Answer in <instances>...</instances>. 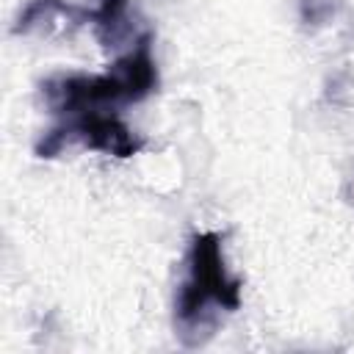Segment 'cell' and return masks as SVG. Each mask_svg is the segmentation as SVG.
I'll use <instances>...</instances> for the list:
<instances>
[{"mask_svg": "<svg viewBox=\"0 0 354 354\" xmlns=\"http://www.w3.org/2000/svg\"><path fill=\"white\" fill-rule=\"evenodd\" d=\"M69 141H75V138H72L69 124L53 127V130H47V133H44V138L36 144V155H39V158H55V155H58Z\"/></svg>", "mask_w": 354, "mask_h": 354, "instance_id": "obj_6", "label": "cell"}, {"mask_svg": "<svg viewBox=\"0 0 354 354\" xmlns=\"http://www.w3.org/2000/svg\"><path fill=\"white\" fill-rule=\"evenodd\" d=\"M72 138L80 141L88 149L116 155V158H130L144 147V138H138L119 116L111 111H86L77 116L66 119Z\"/></svg>", "mask_w": 354, "mask_h": 354, "instance_id": "obj_2", "label": "cell"}, {"mask_svg": "<svg viewBox=\"0 0 354 354\" xmlns=\"http://www.w3.org/2000/svg\"><path fill=\"white\" fill-rule=\"evenodd\" d=\"M207 304H218L224 310L241 307V279L227 274L221 235L218 232H199L191 238L188 249V279L183 282L174 304L177 335L185 346H199V332L210 337L213 318L207 315Z\"/></svg>", "mask_w": 354, "mask_h": 354, "instance_id": "obj_1", "label": "cell"}, {"mask_svg": "<svg viewBox=\"0 0 354 354\" xmlns=\"http://www.w3.org/2000/svg\"><path fill=\"white\" fill-rule=\"evenodd\" d=\"M83 22H91V11H83L64 0H30L19 11L11 30L17 36H28V33L61 36V33H72Z\"/></svg>", "mask_w": 354, "mask_h": 354, "instance_id": "obj_3", "label": "cell"}, {"mask_svg": "<svg viewBox=\"0 0 354 354\" xmlns=\"http://www.w3.org/2000/svg\"><path fill=\"white\" fill-rule=\"evenodd\" d=\"M94 33L105 50L136 47L149 30L138 33V19L130 14V0H102L97 11H91Z\"/></svg>", "mask_w": 354, "mask_h": 354, "instance_id": "obj_5", "label": "cell"}, {"mask_svg": "<svg viewBox=\"0 0 354 354\" xmlns=\"http://www.w3.org/2000/svg\"><path fill=\"white\" fill-rule=\"evenodd\" d=\"M149 41H152V33H147L136 47H130L124 55H119L108 66V72L119 80L127 102H138L158 88V66L152 61Z\"/></svg>", "mask_w": 354, "mask_h": 354, "instance_id": "obj_4", "label": "cell"}]
</instances>
